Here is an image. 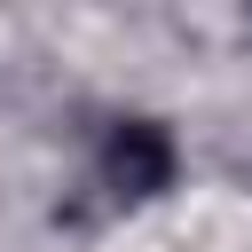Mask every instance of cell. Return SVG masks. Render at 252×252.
I'll return each instance as SVG.
<instances>
[{
    "instance_id": "6da1fadb",
    "label": "cell",
    "mask_w": 252,
    "mask_h": 252,
    "mask_svg": "<svg viewBox=\"0 0 252 252\" xmlns=\"http://www.w3.org/2000/svg\"><path fill=\"white\" fill-rule=\"evenodd\" d=\"M102 181L118 197H158L173 181V134L158 118H118L110 142H102Z\"/></svg>"
}]
</instances>
